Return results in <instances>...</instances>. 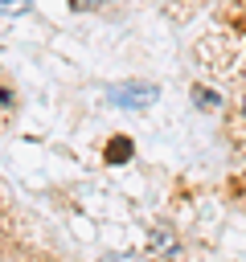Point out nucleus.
<instances>
[{
  "instance_id": "1",
  "label": "nucleus",
  "mask_w": 246,
  "mask_h": 262,
  "mask_svg": "<svg viewBox=\"0 0 246 262\" xmlns=\"http://www.w3.org/2000/svg\"><path fill=\"white\" fill-rule=\"evenodd\" d=\"M160 94L156 82H119V86H107V106H119V111H144L152 106Z\"/></svg>"
},
{
  "instance_id": "2",
  "label": "nucleus",
  "mask_w": 246,
  "mask_h": 262,
  "mask_svg": "<svg viewBox=\"0 0 246 262\" xmlns=\"http://www.w3.org/2000/svg\"><path fill=\"white\" fill-rule=\"evenodd\" d=\"M148 250H152V254L176 258V254H180V237H176L168 225H152V229H148Z\"/></svg>"
},
{
  "instance_id": "3",
  "label": "nucleus",
  "mask_w": 246,
  "mask_h": 262,
  "mask_svg": "<svg viewBox=\"0 0 246 262\" xmlns=\"http://www.w3.org/2000/svg\"><path fill=\"white\" fill-rule=\"evenodd\" d=\"M189 98H193V106L205 111V115H217V111L225 106V98H221L213 86H205V82H193V86H189Z\"/></svg>"
},
{
  "instance_id": "4",
  "label": "nucleus",
  "mask_w": 246,
  "mask_h": 262,
  "mask_svg": "<svg viewBox=\"0 0 246 262\" xmlns=\"http://www.w3.org/2000/svg\"><path fill=\"white\" fill-rule=\"evenodd\" d=\"M131 156H135V143H131V135H111V139L102 143V160H107L111 168L127 164Z\"/></svg>"
},
{
  "instance_id": "5",
  "label": "nucleus",
  "mask_w": 246,
  "mask_h": 262,
  "mask_svg": "<svg viewBox=\"0 0 246 262\" xmlns=\"http://www.w3.org/2000/svg\"><path fill=\"white\" fill-rule=\"evenodd\" d=\"M33 8V0H0V16H25Z\"/></svg>"
},
{
  "instance_id": "6",
  "label": "nucleus",
  "mask_w": 246,
  "mask_h": 262,
  "mask_svg": "<svg viewBox=\"0 0 246 262\" xmlns=\"http://www.w3.org/2000/svg\"><path fill=\"white\" fill-rule=\"evenodd\" d=\"M0 106H16V94H12V86H0Z\"/></svg>"
},
{
  "instance_id": "7",
  "label": "nucleus",
  "mask_w": 246,
  "mask_h": 262,
  "mask_svg": "<svg viewBox=\"0 0 246 262\" xmlns=\"http://www.w3.org/2000/svg\"><path fill=\"white\" fill-rule=\"evenodd\" d=\"M86 4H94V8H98V4H111V0H86Z\"/></svg>"
},
{
  "instance_id": "8",
  "label": "nucleus",
  "mask_w": 246,
  "mask_h": 262,
  "mask_svg": "<svg viewBox=\"0 0 246 262\" xmlns=\"http://www.w3.org/2000/svg\"><path fill=\"white\" fill-rule=\"evenodd\" d=\"M242 123H246V94H242Z\"/></svg>"
}]
</instances>
